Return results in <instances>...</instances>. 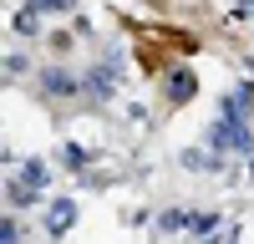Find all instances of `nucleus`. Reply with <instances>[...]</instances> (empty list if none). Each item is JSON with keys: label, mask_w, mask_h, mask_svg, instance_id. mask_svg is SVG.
I'll use <instances>...</instances> for the list:
<instances>
[{"label": "nucleus", "mask_w": 254, "mask_h": 244, "mask_svg": "<svg viewBox=\"0 0 254 244\" xmlns=\"http://www.w3.org/2000/svg\"><path fill=\"white\" fill-rule=\"evenodd\" d=\"M66 224H71V203H56V209H51V229L61 234V229H66Z\"/></svg>", "instance_id": "1"}]
</instances>
